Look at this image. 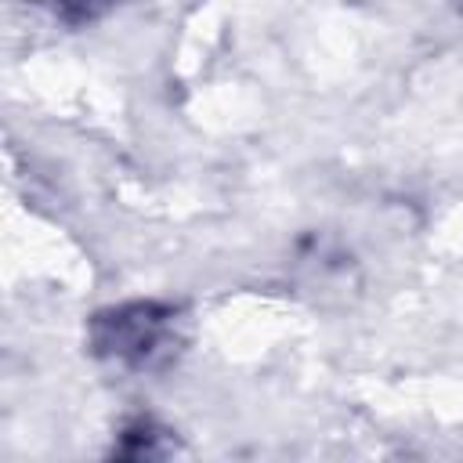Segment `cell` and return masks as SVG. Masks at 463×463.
I'll return each instance as SVG.
<instances>
[{
    "label": "cell",
    "mask_w": 463,
    "mask_h": 463,
    "mask_svg": "<svg viewBox=\"0 0 463 463\" xmlns=\"http://www.w3.org/2000/svg\"><path fill=\"white\" fill-rule=\"evenodd\" d=\"M94 347L148 369L174 354V311L163 304H123L94 318Z\"/></svg>",
    "instance_id": "cell-1"
},
{
    "label": "cell",
    "mask_w": 463,
    "mask_h": 463,
    "mask_svg": "<svg viewBox=\"0 0 463 463\" xmlns=\"http://www.w3.org/2000/svg\"><path fill=\"white\" fill-rule=\"evenodd\" d=\"M54 4V14L69 25H83V22H94L101 18L116 0H51Z\"/></svg>",
    "instance_id": "cell-2"
}]
</instances>
